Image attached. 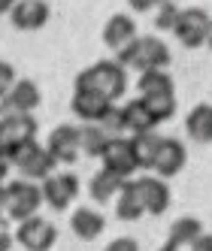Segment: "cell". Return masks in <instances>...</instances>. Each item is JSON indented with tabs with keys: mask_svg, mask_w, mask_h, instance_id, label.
I'll return each mask as SVG.
<instances>
[{
	"mask_svg": "<svg viewBox=\"0 0 212 251\" xmlns=\"http://www.w3.org/2000/svg\"><path fill=\"white\" fill-rule=\"evenodd\" d=\"M9 157H6V151L3 149H0V182H6V173H9Z\"/></svg>",
	"mask_w": 212,
	"mask_h": 251,
	"instance_id": "cell-31",
	"label": "cell"
},
{
	"mask_svg": "<svg viewBox=\"0 0 212 251\" xmlns=\"http://www.w3.org/2000/svg\"><path fill=\"white\" fill-rule=\"evenodd\" d=\"M143 103H146V109L152 112V118L158 124L170 121L176 115V97L173 94H143Z\"/></svg>",
	"mask_w": 212,
	"mask_h": 251,
	"instance_id": "cell-25",
	"label": "cell"
},
{
	"mask_svg": "<svg viewBox=\"0 0 212 251\" xmlns=\"http://www.w3.org/2000/svg\"><path fill=\"white\" fill-rule=\"evenodd\" d=\"M12 245H15V239H12V236H9V233L3 230V233H0V251H9Z\"/></svg>",
	"mask_w": 212,
	"mask_h": 251,
	"instance_id": "cell-32",
	"label": "cell"
},
{
	"mask_svg": "<svg viewBox=\"0 0 212 251\" xmlns=\"http://www.w3.org/2000/svg\"><path fill=\"white\" fill-rule=\"evenodd\" d=\"M158 136L155 130H146V133H131L128 146H131V154H133V164L136 170H152V157H155V149H158Z\"/></svg>",
	"mask_w": 212,
	"mask_h": 251,
	"instance_id": "cell-21",
	"label": "cell"
},
{
	"mask_svg": "<svg viewBox=\"0 0 212 251\" xmlns=\"http://www.w3.org/2000/svg\"><path fill=\"white\" fill-rule=\"evenodd\" d=\"M136 88H139V94H173L176 91L173 76L167 70H143Z\"/></svg>",
	"mask_w": 212,
	"mask_h": 251,
	"instance_id": "cell-23",
	"label": "cell"
},
{
	"mask_svg": "<svg viewBox=\"0 0 212 251\" xmlns=\"http://www.w3.org/2000/svg\"><path fill=\"white\" fill-rule=\"evenodd\" d=\"M40 124L33 118V112H19L12 106L0 103V149L12 146L19 139H27V136H37Z\"/></svg>",
	"mask_w": 212,
	"mask_h": 251,
	"instance_id": "cell-6",
	"label": "cell"
},
{
	"mask_svg": "<svg viewBox=\"0 0 212 251\" xmlns=\"http://www.w3.org/2000/svg\"><path fill=\"white\" fill-rule=\"evenodd\" d=\"M97 124H100V127L109 133V136H121V133H125V121H121V106H115V103H112L109 109L103 112V118H100Z\"/></svg>",
	"mask_w": 212,
	"mask_h": 251,
	"instance_id": "cell-26",
	"label": "cell"
},
{
	"mask_svg": "<svg viewBox=\"0 0 212 251\" xmlns=\"http://www.w3.org/2000/svg\"><path fill=\"white\" fill-rule=\"evenodd\" d=\"M121 182H125V178H118V176H112V173L100 170V173L91 178V182H88V194H91V200H94V203H109L112 197L118 194Z\"/></svg>",
	"mask_w": 212,
	"mask_h": 251,
	"instance_id": "cell-22",
	"label": "cell"
},
{
	"mask_svg": "<svg viewBox=\"0 0 212 251\" xmlns=\"http://www.w3.org/2000/svg\"><path fill=\"white\" fill-rule=\"evenodd\" d=\"M9 22L19 30H40L49 25V3L46 0H15L9 9Z\"/></svg>",
	"mask_w": 212,
	"mask_h": 251,
	"instance_id": "cell-12",
	"label": "cell"
},
{
	"mask_svg": "<svg viewBox=\"0 0 212 251\" xmlns=\"http://www.w3.org/2000/svg\"><path fill=\"white\" fill-rule=\"evenodd\" d=\"M115 215L121 221H139L146 215L143 200H139V188H136V178H125L118 188V203H115Z\"/></svg>",
	"mask_w": 212,
	"mask_h": 251,
	"instance_id": "cell-14",
	"label": "cell"
},
{
	"mask_svg": "<svg viewBox=\"0 0 212 251\" xmlns=\"http://www.w3.org/2000/svg\"><path fill=\"white\" fill-rule=\"evenodd\" d=\"M12 6H15V0H0V15H6Z\"/></svg>",
	"mask_w": 212,
	"mask_h": 251,
	"instance_id": "cell-33",
	"label": "cell"
},
{
	"mask_svg": "<svg viewBox=\"0 0 212 251\" xmlns=\"http://www.w3.org/2000/svg\"><path fill=\"white\" fill-rule=\"evenodd\" d=\"M106 139H109V133H106L97 121L85 124V127H79V151H85L88 157H100Z\"/></svg>",
	"mask_w": 212,
	"mask_h": 251,
	"instance_id": "cell-24",
	"label": "cell"
},
{
	"mask_svg": "<svg viewBox=\"0 0 212 251\" xmlns=\"http://www.w3.org/2000/svg\"><path fill=\"white\" fill-rule=\"evenodd\" d=\"M15 242L27 251H46L55 245L58 239V227L52 224L49 218H37V215H30V218L19 221V230H15Z\"/></svg>",
	"mask_w": 212,
	"mask_h": 251,
	"instance_id": "cell-7",
	"label": "cell"
},
{
	"mask_svg": "<svg viewBox=\"0 0 212 251\" xmlns=\"http://www.w3.org/2000/svg\"><path fill=\"white\" fill-rule=\"evenodd\" d=\"M152 12H155V27L158 30H173L176 15H179V6H176L173 0H167V3H161V6L152 9Z\"/></svg>",
	"mask_w": 212,
	"mask_h": 251,
	"instance_id": "cell-27",
	"label": "cell"
},
{
	"mask_svg": "<svg viewBox=\"0 0 212 251\" xmlns=\"http://www.w3.org/2000/svg\"><path fill=\"white\" fill-rule=\"evenodd\" d=\"M15 85V67L6 64V61H0V100L6 97V91Z\"/></svg>",
	"mask_w": 212,
	"mask_h": 251,
	"instance_id": "cell-28",
	"label": "cell"
},
{
	"mask_svg": "<svg viewBox=\"0 0 212 251\" xmlns=\"http://www.w3.org/2000/svg\"><path fill=\"white\" fill-rule=\"evenodd\" d=\"M121 121H125V130H131V133H146V130H155L158 127V121L146 109L143 97H136L128 106H121Z\"/></svg>",
	"mask_w": 212,
	"mask_h": 251,
	"instance_id": "cell-20",
	"label": "cell"
},
{
	"mask_svg": "<svg viewBox=\"0 0 212 251\" xmlns=\"http://www.w3.org/2000/svg\"><path fill=\"white\" fill-rule=\"evenodd\" d=\"M203 233L200 221L197 218H179L173 227H170V236L164 242V251H179V248H191L197 242V236Z\"/></svg>",
	"mask_w": 212,
	"mask_h": 251,
	"instance_id": "cell-19",
	"label": "cell"
},
{
	"mask_svg": "<svg viewBox=\"0 0 212 251\" xmlns=\"http://www.w3.org/2000/svg\"><path fill=\"white\" fill-rule=\"evenodd\" d=\"M173 33L185 49H200L209 43V33H212V19L209 12L200 9V6H188V9H179L176 15V25H173Z\"/></svg>",
	"mask_w": 212,
	"mask_h": 251,
	"instance_id": "cell-4",
	"label": "cell"
},
{
	"mask_svg": "<svg viewBox=\"0 0 212 251\" xmlns=\"http://www.w3.org/2000/svg\"><path fill=\"white\" fill-rule=\"evenodd\" d=\"M40 85L37 82H30V79H15V85L6 91L3 103L12 106V109H19V112H33L40 106Z\"/></svg>",
	"mask_w": 212,
	"mask_h": 251,
	"instance_id": "cell-15",
	"label": "cell"
},
{
	"mask_svg": "<svg viewBox=\"0 0 212 251\" xmlns=\"http://www.w3.org/2000/svg\"><path fill=\"white\" fill-rule=\"evenodd\" d=\"M115 61L121 67L136 70H167L170 67V49L158 37H133L121 49H115Z\"/></svg>",
	"mask_w": 212,
	"mask_h": 251,
	"instance_id": "cell-2",
	"label": "cell"
},
{
	"mask_svg": "<svg viewBox=\"0 0 212 251\" xmlns=\"http://www.w3.org/2000/svg\"><path fill=\"white\" fill-rule=\"evenodd\" d=\"M185 133L197 142V146H206L212 142V106L209 103H197L185 118Z\"/></svg>",
	"mask_w": 212,
	"mask_h": 251,
	"instance_id": "cell-17",
	"label": "cell"
},
{
	"mask_svg": "<svg viewBox=\"0 0 212 251\" xmlns=\"http://www.w3.org/2000/svg\"><path fill=\"white\" fill-rule=\"evenodd\" d=\"M136 188H139V200H143L146 215H164L170 209L167 178H161V176H139L136 178Z\"/></svg>",
	"mask_w": 212,
	"mask_h": 251,
	"instance_id": "cell-11",
	"label": "cell"
},
{
	"mask_svg": "<svg viewBox=\"0 0 212 251\" xmlns=\"http://www.w3.org/2000/svg\"><path fill=\"white\" fill-rule=\"evenodd\" d=\"M0 200H3V215L6 221H25L30 215H37L43 206V194L30 178H15V182L0 185Z\"/></svg>",
	"mask_w": 212,
	"mask_h": 251,
	"instance_id": "cell-3",
	"label": "cell"
},
{
	"mask_svg": "<svg viewBox=\"0 0 212 251\" xmlns=\"http://www.w3.org/2000/svg\"><path fill=\"white\" fill-rule=\"evenodd\" d=\"M100 157H103V170L118 176V178H131L136 173L133 154H131V146H128L125 136H109V139H106Z\"/></svg>",
	"mask_w": 212,
	"mask_h": 251,
	"instance_id": "cell-9",
	"label": "cell"
},
{
	"mask_svg": "<svg viewBox=\"0 0 212 251\" xmlns=\"http://www.w3.org/2000/svg\"><path fill=\"white\" fill-rule=\"evenodd\" d=\"M121 248H128V251H136V242L133 239H115L109 245V251H121Z\"/></svg>",
	"mask_w": 212,
	"mask_h": 251,
	"instance_id": "cell-30",
	"label": "cell"
},
{
	"mask_svg": "<svg viewBox=\"0 0 212 251\" xmlns=\"http://www.w3.org/2000/svg\"><path fill=\"white\" fill-rule=\"evenodd\" d=\"M3 185V182H0ZM0 224H6V215H3V200H0Z\"/></svg>",
	"mask_w": 212,
	"mask_h": 251,
	"instance_id": "cell-34",
	"label": "cell"
},
{
	"mask_svg": "<svg viewBox=\"0 0 212 251\" xmlns=\"http://www.w3.org/2000/svg\"><path fill=\"white\" fill-rule=\"evenodd\" d=\"M136 37V22L125 12H115L109 22L103 25V43L109 49H121L125 43H131Z\"/></svg>",
	"mask_w": 212,
	"mask_h": 251,
	"instance_id": "cell-18",
	"label": "cell"
},
{
	"mask_svg": "<svg viewBox=\"0 0 212 251\" xmlns=\"http://www.w3.org/2000/svg\"><path fill=\"white\" fill-rule=\"evenodd\" d=\"M70 230L76 233L79 239H97L100 233L106 230V218L100 212H94V209H88V206H79L73 215H70Z\"/></svg>",
	"mask_w": 212,
	"mask_h": 251,
	"instance_id": "cell-16",
	"label": "cell"
},
{
	"mask_svg": "<svg viewBox=\"0 0 212 251\" xmlns=\"http://www.w3.org/2000/svg\"><path fill=\"white\" fill-rule=\"evenodd\" d=\"M46 151L55 157L58 164H76V157H79V127L76 124H58V127L49 133Z\"/></svg>",
	"mask_w": 212,
	"mask_h": 251,
	"instance_id": "cell-10",
	"label": "cell"
},
{
	"mask_svg": "<svg viewBox=\"0 0 212 251\" xmlns=\"http://www.w3.org/2000/svg\"><path fill=\"white\" fill-rule=\"evenodd\" d=\"M112 106L109 97H103L97 91H88V88H73V100H70V109H73L82 121H100L103 112Z\"/></svg>",
	"mask_w": 212,
	"mask_h": 251,
	"instance_id": "cell-13",
	"label": "cell"
},
{
	"mask_svg": "<svg viewBox=\"0 0 212 251\" xmlns=\"http://www.w3.org/2000/svg\"><path fill=\"white\" fill-rule=\"evenodd\" d=\"M73 88H88V91H97V94L109 97L115 103L128 91V73H125V67L118 61H97L91 67H85L76 76Z\"/></svg>",
	"mask_w": 212,
	"mask_h": 251,
	"instance_id": "cell-1",
	"label": "cell"
},
{
	"mask_svg": "<svg viewBox=\"0 0 212 251\" xmlns=\"http://www.w3.org/2000/svg\"><path fill=\"white\" fill-rule=\"evenodd\" d=\"M188 164V149L182 146V139L176 136H161L158 139V149L152 157V170L161 176V178H173L179 176Z\"/></svg>",
	"mask_w": 212,
	"mask_h": 251,
	"instance_id": "cell-8",
	"label": "cell"
},
{
	"mask_svg": "<svg viewBox=\"0 0 212 251\" xmlns=\"http://www.w3.org/2000/svg\"><path fill=\"white\" fill-rule=\"evenodd\" d=\"M128 3H131L133 12H152V9H158L161 3H167V0H128Z\"/></svg>",
	"mask_w": 212,
	"mask_h": 251,
	"instance_id": "cell-29",
	"label": "cell"
},
{
	"mask_svg": "<svg viewBox=\"0 0 212 251\" xmlns=\"http://www.w3.org/2000/svg\"><path fill=\"white\" fill-rule=\"evenodd\" d=\"M43 203H49L55 212H67L79 197V178L73 173H49L40 185Z\"/></svg>",
	"mask_w": 212,
	"mask_h": 251,
	"instance_id": "cell-5",
	"label": "cell"
}]
</instances>
